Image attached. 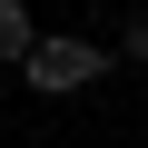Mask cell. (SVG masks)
<instances>
[{"mask_svg": "<svg viewBox=\"0 0 148 148\" xmlns=\"http://www.w3.org/2000/svg\"><path fill=\"white\" fill-rule=\"evenodd\" d=\"M109 59H119V49H99L89 30H49V40L30 49V69H20V89H40V99H69V89L109 79Z\"/></svg>", "mask_w": 148, "mask_h": 148, "instance_id": "6da1fadb", "label": "cell"}, {"mask_svg": "<svg viewBox=\"0 0 148 148\" xmlns=\"http://www.w3.org/2000/svg\"><path fill=\"white\" fill-rule=\"evenodd\" d=\"M40 40H49V30L20 10V0H0V69H30V49H40Z\"/></svg>", "mask_w": 148, "mask_h": 148, "instance_id": "7a4b0ae2", "label": "cell"}, {"mask_svg": "<svg viewBox=\"0 0 148 148\" xmlns=\"http://www.w3.org/2000/svg\"><path fill=\"white\" fill-rule=\"evenodd\" d=\"M119 59H128V69H148V10H128V20H119Z\"/></svg>", "mask_w": 148, "mask_h": 148, "instance_id": "3957f363", "label": "cell"}]
</instances>
